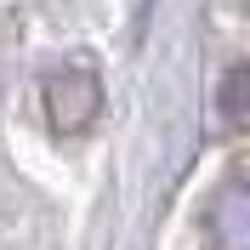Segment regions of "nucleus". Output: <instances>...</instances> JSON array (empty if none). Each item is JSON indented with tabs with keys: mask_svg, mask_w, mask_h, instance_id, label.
<instances>
[{
	"mask_svg": "<svg viewBox=\"0 0 250 250\" xmlns=\"http://www.w3.org/2000/svg\"><path fill=\"white\" fill-rule=\"evenodd\" d=\"M103 108V85L85 62H62L46 74V120L57 131H85Z\"/></svg>",
	"mask_w": 250,
	"mask_h": 250,
	"instance_id": "nucleus-1",
	"label": "nucleus"
},
{
	"mask_svg": "<svg viewBox=\"0 0 250 250\" xmlns=\"http://www.w3.org/2000/svg\"><path fill=\"white\" fill-rule=\"evenodd\" d=\"M210 233H216V250H245V193L228 188L210 210Z\"/></svg>",
	"mask_w": 250,
	"mask_h": 250,
	"instance_id": "nucleus-2",
	"label": "nucleus"
}]
</instances>
